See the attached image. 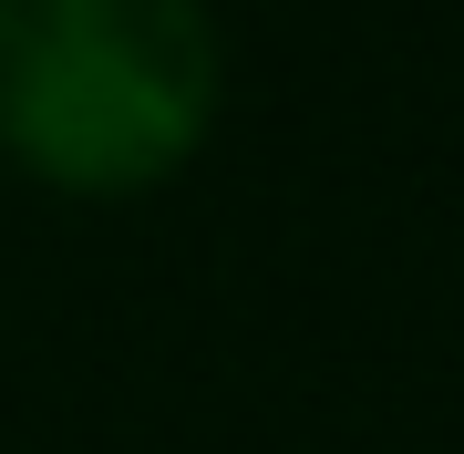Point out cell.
I'll return each instance as SVG.
<instances>
[{
    "label": "cell",
    "mask_w": 464,
    "mask_h": 454,
    "mask_svg": "<svg viewBox=\"0 0 464 454\" xmlns=\"http://www.w3.org/2000/svg\"><path fill=\"white\" fill-rule=\"evenodd\" d=\"M227 114L217 0H0V166L72 207L176 186Z\"/></svg>",
    "instance_id": "6da1fadb"
}]
</instances>
